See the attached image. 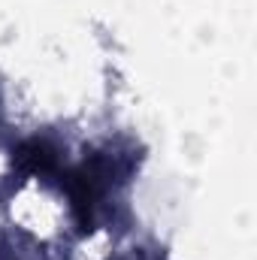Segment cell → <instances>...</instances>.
<instances>
[{
  "mask_svg": "<svg viewBox=\"0 0 257 260\" xmlns=\"http://www.w3.org/2000/svg\"><path fill=\"white\" fill-rule=\"evenodd\" d=\"M15 167L21 173H52L55 170V154L46 142L30 139L15 148Z\"/></svg>",
  "mask_w": 257,
  "mask_h": 260,
  "instance_id": "1",
  "label": "cell"
}]
</instances>
